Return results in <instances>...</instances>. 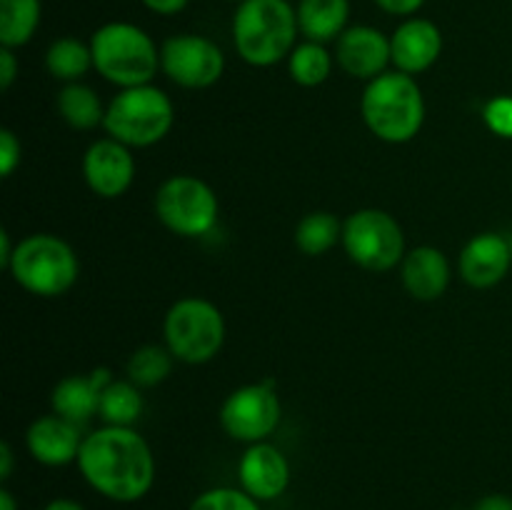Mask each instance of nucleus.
<instances>
[{"label":"nucleus","instance_id":"nucleus-4","mask_svg":"<svg viewBox=\"0 0 512 510\" xmlns=\"http://www.w3.org/2000/svg\"><path fill=\"white\" fill-rule=\"evenodd\" d=\"M93 68L120 88L150 85L160 68V50L143 28L133 23H105L90 38Z\"/></svg>","mask_w":512,"mask_h":510},{"label":"nucleus","instance_id":"nucleus-31","mask_svg":"<svg viewBox=\"0 0 512 510\" xmlns=\"http://www.w3.org/2000/svg\"><path fill=\"white\" fill-rule=\"evenodd\" d=\"M18 58L10 48H0V88L10 90V85L18 78Z\"/></svg>","mask_w":512,"mask_h":510},{"label":"nucleus","instance_id":"nucleus-25","mask_svg":"<svg viewBox=\"0 0 512 510\" xmlns=\"http://www.w3.org/2000/svg\"><path fill=\"white\" fill-rule=\"evenodd\" d=\"M343 240V223L328 210L308 213L295 228V245L305 255H323Z\"/></svg>","mask_w":512,"mask_h":510},{"label":"nucleus","instance_id":"nucleus-23","mask_svg":"<svg viewBox=\"0 0 512 510\" xmlns=\"http://www.w3.org/2000/svg\"><path fill=\"white\" fill-rule=\"evenodd\" d=\"M45 68L55 80L78 83L93 68V50L78 38H58L45 53Z\"/></svg>","mask_w":512,"mask_h":510},{"label":"nucleus","instance_id":"nucleus-29","mask_svg":"<svg viewBox=\"0 0 512 510\" xmlns=\"http://www.w3.org/2000/svg\"><path fill=\"white\" fill-rule=\"evenodd\" d=\"M483 120L490 133L512 140V95H495L483 108Z\"/></svg>","mask_w":512,"mask_h":510},{"label":"nucleus","instance_id":"nucleus-7","mask_svg":"<svg viewBox=\"0 0 512 510\" xmlns=\"http://www.w3.org/2000/svg\"><path fill=\"white\" fill-rule=\"evenodd\" d=\"M165 348L188 365H203L225 343V318L210 300L183 298L173 303L163 323Z\"/></svg>","mask_w":512,"mask_h":510},{"label":"nucleus","instance_id":"nucleus-32","mask_svg":"<svg viewBox=\"0 0 512 510\" xmlns=\"http://www.w3.org/2000/svg\"><path fill=\"white\" fill-rule=\"evenodd\" d=\"M380 10L388 15H413L425 5V0H375Z\"/></svg>","mask_w":512,"mask_h":510},{"label":"nucleus","instance_id":"nucleus-8","mask_svg":"<svg viewBox=\"0 0 512 510\" xmlns=\"http://www.w3.org/2000/svg\"><path fill=\"white\" fill-rule=\"evenodd\" d=\"M340 243L348 258L370 273H388L405 258L403 228L380 208L355 210L343 223Z\"/></svg>","mask_w":512,"mask_h":510},{"label":"nucleus","instance_id":"nucleus-38","mask_svg":"<svg viewBox=\"0 0 512 510\" xmlns=\"http://www.w3.org/2000/svg\"><path fill=\"white\" fill-rule=\"evenodd\" d=\"M0 510H18V500L13 498L8 488L0 490Z\"/></svg>","mask_w":512,"mask_h":510},{"label":"nucleus","instance_id":"nucleus-26","mask_svg":"<svg viewBox=\"0 0 512 510\" xmlns=\"http://www.w3.org/2000/svg\"><path fill=\"white\" fill-rule=\"evenodd\" d=\"M330 70H333V58H330L323 43H313V40L295 45L288 58L290 78L298 85H303V88L323 85L330 78Z\"/></svg>","mask_w":512,"mask_h":510},{"label":"nucleus","instance_id":"nucleus-39","mask_svg":"<svg viewBox=\"0 0 512 510\" xmlns=\"http://www.w3.org/2000/svg\"><path fill=\"white\" fill-rule=\"evenodd\" d=\"M510 248H512V235H510Z\"/></svg>","mask_w":512,"mask_h":510},{"label":"nucleus","instance_id":"nucleus-9","mask_svg":"<svg viewBox=\"0 0 512 510\" xmlns=\"http://www.w3.org/2000/svg\"><path fill=\"white\" fill-rule=\"evenodd\" d=\"M218 195L195 175H173L155 193V215L183 238H200L218 223Z\"/></svg>","mask_w":512,"mask_h":510},{"label":"nucleus","instance_id":"nucleus-40","mask_svg":"<svg viewBox=\"0 0 512 510\" xmlns=\"http://www.w3.org/2000/svg\"><path fill=\"white\" fill-rule=\"evenodd\" d=\"M235 3H243V0H235Z\"/></svg>","mask_w":512,"mask_h":510},{"label":"nucleus","instance_id":"nucleus-18","mask_svg":"<svg viewBox=\"0 0 512 510\" xmlns=\"http://www.w3.org/2000/svg\"><path fill=\"white\" fill-rule=\"evenodd\" d=\"M113 383L108 368H95L88 375H68L60 380L50 395L53 413L73 423H85L100 410L103 390Z\"/></svg>","mask_w":512,"mask_h":510},{"label":"nucleus","instance_id":"nucleus-17","mask_svg":"<svg viewBox=\"0 0 512 510\" xmlns=\"http://www.w3.org/2000/svg\"><path fill=\"white\" fill-rule=\"evenodd\" d=\"M85 435H80L78 423L65 420L60 415H40L33 420L25 433V445L33 460L48 468H60L73 460H78L80 445H83Z\"/></svg>","mask_w":512,"mask_h":510},{"label":"nucleus","instance_id":"nucleus-14","mask_svg":"<svg viewBox=\"0 0 512 510\" xmlns=\"http://www.w3.org/2000/svg\"><path fill=\"white\" fill-rule=\"evenodd\" d=\"M338 65L358 80H373L385 73L388 63H393L390 38L373 25H350L335 45Z\"/></svg>","mask_w":512,"mask_h":510},{"label":"nucleus","instance_id":"nucleus-19","mask_svg":"<svg viewBox=\"0 0 512 510\" xmlns=\"http://www.w3.org/2000/svg\"><path fill=\"white\" fill-rule=\"evenodd\" d=\"M400 278H403L405 290L415 300H438L450 285V263L443 250L433 245H420L405 253L400 263Z\"/></svg>","mask_w":512,"mask_h":510},{"label":"nucleus","instance_id":"nucleus-3","mask_svg":"<svg viewBox=\"0 0 512 510\" xmlns=\"http://www.w3.org/2000/svg\"><path fill=\"white\" fill-rule=\"evenodd\" d=\"M360 113L373 135L385 143H408L425 123V98L408 73H383L373 78L360 100Z\"/></svg>","mask_w":512,"mask_h":510},{"label":"nucleus","instance_id":"nucleus-13","mask_svg":"<svg viewBox=\"0 0 512 510\" xmlns=\"http://www.w3.org/2000/svg\"><path fill=\"white\" fill-rule=\"evenodd\" d=\"M240 488L253 495L258 503L280 498L290 485V463L280 448L273 443L248 445L238 463Z\"/></svg>","mask_w":512,"mask_h":510},{"label":"nucleus","instance_id":"nucleus-5","mask_svg":"<svg viewBox=\"0 0 512 510\" xmlns=\"http://www.w3.org/2000/svg\"><path fill=\"white\" fill-rule=\"evenodd\" d=\"M15 283L40 298H58L68 293L80 275L75 250L63 238L50 233H35L15 245L8 265Z\"/></svg>","mask_w":512,"mask_h":510},{"label":"nucleus","instance_id":"nucleus-16","mask_svg":"<svg viewBox=\"0 0 512 510\" xmlns=\"http://www.w3.org/2000/svg\"><path fill=\"white\" fill-rule=\"evenodd\" d=\"M512 265L510 240L498 233H480L460 250V278L470 288H493L508 275Z\"/></svg>","mask_w":512,"mask_h":510},{"label":"nucleus","instance_id":"nucleus-21","mask_svg":"<svg viewBox=\"0 0 512 510\" xmlns=\"http://www.w3.org/2000/svg\"><path fill=\"white\" fill-rule=\"evenodd\" d=\"M40 13V0H0V45L15 50L30 43L40 25Z\"/></svg>","mask_w":512,"mask_h":510},{"label":"nucleus","instance_id":"nucleus-15","mask_svg":"<svg viewBox=\"0 0 512 510\" xmlns=\"http://www.w3.org/2000/svg\"><path fill=\"white\" fill-rule=\"evenodd\" d=\"M393 65L400 73L418 75L438 63L443 53V33L428 18H408L390 38Z\"/></svg>","mask_w":512,"mask_h":510},{"label":"nucleus","instance_id":"nucleus-27","mask_svg":"<svg viewBox=\"0 0 512 510\" xmlns=\"http://www.w3.org/2000/svg\"><path fill=\"white\" fill-rule=\"evenodd\" d=\"M173 373V353L160 345H143L128 360V378L138 388H155Z\"/></svg>","mask_w":512,"mask_h":510},{"label":"nucleus","instance_id":"nucleus-36","mask_svg":"<svg viewBox=\"0 0 512 510\" xmlns=\"http://www.w3.org/2000/svg\"><path fill=\"white\" fill-rule=\"evenodd\" d=\"M13 243H10V233L8 230H0V268L8 270L10 260H13Z\"/></svg>","mask_w":512,"mask_h":510},{"label":"nucleus","instance_id":"nucleus-20","mask_svg":"<svg viewBox=\"0 0 512 510\" xmlns=\"http://www.w3.org/2000/svg\"><path fill=\"white\" fill-rule=\"evenodd\" d=\"M298 28L313 43H328L348 30L350 0H300Z\"/></svg>","mask_w":512,"mask_h":510},{"label":"nucleus","instance_id":"nucleus-2","mask_svg":"<svg viewBox=\"0 0 512 510\" xmlns=\"http://www.w3.org/2000/svg\"><path fill=\"white\" fill-rule=\"evenodd\" d=\"M298 33V13L288 0H243L233 15L235 50L255 68L290 58Z\"/></svg>","mask_w":512,"mask_h":510},{"label":"nucleus","instance_id":"nucleus-24","mask_svg":"<svg viewBox=\"0 0 512 510\" xmlns=\"http://www.w3.org/2000/svg\"><path fill=\"white\" fill-rule=\"evenodd\" d=\"M140 413H143V395L133 380H113L103 390L98 415L105 420V425L130 428L140 418Z\"/></svg>","mask_w":512,"mask_h":510},{"label":"nucleus","instance_id":"nucleus-35","mask_svg":"<svg viewBox=\"0 0 512 510\" xmlns=\"http://www.w3.org/2000/svg\"><path fill=\"white\" fill-rule=\"evenodd\" d=\"M13 473V448H10L8 440L0 443V480H8Z\"/></svg>","mask_w":512,"mask_h":510},{"label":"nucleus","instance_id":"nucleus-28","mask_svg":"<svg viewBox=\"0 0 512 510\" xmlns=\"http://www.w3.org/2000/svg\"><path fill=\"white\" fill-rule=\"evenodd\" d=\"M188 510H263L243 488H210L190 503Z\"/></svg>","mask_w":512,"mask_h":510},{"label":"nucleus","instance_id":"nucleus-11","mask_svg":"<svg viewBox=\"0 0 512 510\" xmlns=\"http://www.w3.org/2000/svg\"><path fill=\"white\" fill-rule=\"evenodd\" d=\"M160 68L180 88L203 90L223 78L225 55L215 40L183 33L160 45Z\"/></svg>","mask_w":512,"mask_h":510},{"label":"nucleus","instance_id":"nucleus-30","mask_svg":"<svg viewBox=\"0 0 512 510\" xmlns=\"http://www.w3.org/2000/svg\"><path fill=\"white\" fill-rule=\"evenodd\" d=\"M20 158H23V148H20L18 135L10 128H3L0 130V175L10 178L20 165Z\"/></svg>","mask_w":512,"mask_h":510},{"label":"nucleus","instance_id":"nucleus-33","mask_svg":"<svg viewBox=\"0 0 512 510\" xmlns=\"http://www.w3.org/2000/svg\"><path fill=\"white\" fill-rule=\"evenodd\" d=\"M190 0H143L145 8L150 13H158V15H175V13H183L188 8Z\"/></svg>","mask_w":512,"mask_h":510},{"label":"nucleus","instance_id":"nucleus-22","mask_svg":"<svg viewBox=\"0 0 512 510\" xmlns=\"http://www.w3.org/2000/svg\"><path fill=\"white\" fill-rule=\"evenodd\" d=\"M58 113L75 130H93L105 120V108L98 93L83 83H68L60 90Z\"/></svg>","mask_w":512,"mask_h":510},{"label":"nucleus","instance_id":"nucleus-37","mask_svg":"<svg viewBox=\"0 0 512 510\" xmlns=\"http://www.w3.org/2000/svg\"><path fill=\"white\" fill-rule=\"evenodd\" d=\"M43 510H85V508L73 498H53L50 503H45Z\"/></svg>","mask_w":512,"mask_h":510},{"label":"nucleus","instance_id":"nucleus-12","mask_svg":"<svg viewBox=\"0 0 512 510\" xmlns=\"http://www.w3.org/2000/svg\"><path fill=\"white\" fill-rule=\"evenodd\" d=\"M83 175L88 188L100 198H120L135 178V160L128 145L113 138L95 140L83 155Z\"/></svg>","mask_w":512,"mask_h":510},{"label":"nucleus","instance_id":"nucleus-34","mask_svg":"<svg viewBox=\"0 0 512 510\" xmlns=\"http://www.w3.org/2000/svg\"><path fill=\"white\" fill-rule=\"evenodd\" d=\"M473 510H512V498L503 493H490L473 505Z\"/></svg>","mask_w":512,"mask_h":510},{"label":"nucleus","instance_id":"nucleus-6","mask_svg":"<svg viewBox=\"0 0 512 510\" xmlns=\"http://www.w3.org/2000/svg\"><path fill=\"white\" fill-rule=\"evenodd\" d=\"M175 120L173 103L155 85L123 88L105 108L103 128L128 148H148L170 133Z\"/></svg>","mask_w":512,"mask_h":510},{"label":"nucleus","instance_id":"nucleus-10","mask_svg":"<svg viewBox=\"0 0 512 510\" xmlns=\"http://www.w3.org/2000/svg\"><path fill=\"white\" fill-rule=\"evenodd\" d=\"M280 400L275 393V380L243 385L225 398L220 408V425L225 433L240 443H263L280 425Z\"/></svg>","mask_w":512,"mask_h":510},{"label":"nucleus","instance_id":"nucleus-1","mask_svg":"<svg viewBox=\"0 0 512 510\" xmlns=\"http://www.w3.org/2000/svg\"><path fill=\"white\" fill-rule=\"evenodd\" d=\"M75 463L85 483L113 503H138L155 483L153 450L133 428L105 425L88 433Z\"/></svg>","mask_w":512,"mask_h":510}]
</instances>
